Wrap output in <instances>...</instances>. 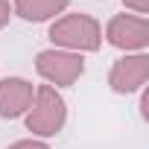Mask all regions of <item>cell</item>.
I'll use <instances>...</instances> for the list:
<instances>
[{
	"label": "cell",
	"instance_id": "cell-7",
	"mask_svg": "<svg viewBox=\"0 0 149 149\" xmlns=\"http://www.w3.org/2000/svg\"><path fill=\"white\" fill-rule=\"evenodd\" d=\"M67 3L70 0H12V15L29 24H44V21H56L58 15H64Z\"/></svg>",
	"mask_w": 149,
	"mask_h": 149
},
{
	"label": "cell",
	"instance_id": "cell-10",
	"mask_svg": "<svg viewBox=\"0 0 149 149\" xmlns=\"http://www.w3.org/2000/svg\"><path fill=\"white\" fill-rule=\"evenodd\" d=\"M9 21H12V3L9 0H0V29L9 26Z\"/></svg>",
	"mask_w": 149,
	"mask_h": 149
},
{
	"label": "cell",
	"instance_id": "cell-3",
	"mask_svg": "<svg viewBox=\"0 0 149 149\" xmlns=\"http://www.w3.org/2000/svg\"><path fill=\"white\" fill-rule=\"evenodd\" d=\"M35 70L47 85H53L58 91V88H70L79 82V76L85 73V58L79 53L50 47V50H41L35 56Z\"/></svg>",
	"mask_w": 149,
	"mask_h": 149
},
{
	"label": "cell",
	"instance_id": "cell-8",
	"mask_svg": "<svg viewBox=\"0 0 149 149\" xmlns=\"http://www.w3.org/2000/svg\"><path fill=\"white\" fill-rule=\"evenodd\" d=\"M6 149H50V143L47 140H38V137H24V140L9 143Z\"/></svg>",
	"mask_w": 149,
	"mask_h": 149
},
{
	"label": "cell",
	"instance_id": "cell-4",
	"mask_svg": "<svg viewBox=\"0 0 149 149\" xmlns=\"http://www.w3.org/2000/svg\"><path fill=\"white\" fill-rule=\"evenodd\" d=\"M102 38L123 50V53H146L149 47V21L140 18V15H114L108 24H105V32Z\"/></svg>",
	"mask_w": 149,
	"mask_h": 149
},
{
	"label": "cell",
	"instance_id": "cell-5",
	"mask_svg": "<svg viewBox=\"0 0 149 149\" xmlns=\"http://www.w3.org/2000/svg\"><path fill=\"white\" fill-rule=\"evenodd\" d=\"M146 82H149V56L146 53H126L108 70V88L120 97L143 91Z\"/></svg>",
	"mask_w": 149,
	"mask_h": 149
},
{
	"label": "cell",
	"instance_id": "cell-6",
	"mask_svg": "<svg viewBox=\"0 0 149 149\" xmlns=\"http://www.w3.org/2000/svg\"><path fill=\"white\" fill-rule=\"evenodd\" d=\"M35 97V85L21 79V76H6L0 79V117L3 120H18L29 111Z\"/></svg>",
	"mask_w": 149,
	"mask_h": 149
},
{
	"label": "cell",
	"instance_id": "cell-1",
	"mask_svg": "<svg viewBox=\"0 0 149 149\" xmlns=\"http://www.w3.org/2000/svg\"><path fill=\"white\" fill-rule=\"evenodd\" d=\"M47 38L53 41V47L67 53H79V56L97 53L102 47V26L88 12H70V15H58L50 24Z\"/></svg>",
	"mask_w": 149,
	"mask_h": 149
},
{
	"label": "cell",
	"instance_id": "cell-11",
	"mask_svg": "<svg viewBox=\"0 0 149 149\" xmlns=\"http://www.w3.org/2000/svg\"><path fill=\"white\" fill-rule=\"evenodd\" d=\"M140 105H143V117H146V114H149V94H143V102H140Z\"/></svg>",
	"mask_w": 149,
	"mask_h": 149
},
{
	"label": "cell",
	"instance_id": "cell-9",
	"mask_svg": "<svg viewBox=\"0 0 149 149\" xmlns=\"http://www.w3.org/2000/svg\"><path fill=\"white\" fill-rule=\"evenodd\" d=\"M123 6H126L129 12L140 15V18H146V15H149V0H123Z\"/></svg>",
	"mask_w": 149,
	"mask_h": 149
},
{
	"label": "cell",
	"instance_id": "cell-2",
	"mask_svg": "<svg viewBox=\"0 0 149 149\" xmlns=\"http://www.w3.org/2000/svg\"><path fill=\"white\" fill-rule=\"evenodd\" d=\"M24 120H26V132H32V137H38V140L56 137L67 123V102L53 85H38Z\"/></svg>",
	"mask_w": 149,
	"mask_h": 149
}]
</instances>
